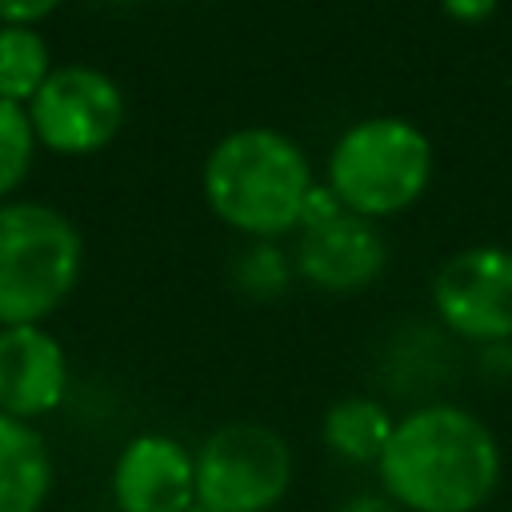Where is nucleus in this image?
Returning a JSON list of instances; mask_svg holds the SVG:
<instances>
[{"instance_id":"obj_1","label":"nucleus","mask_w":512,"mask_h":512,"mask_svg":"<svg viewBox=\"0 0 512 512\" xmlns=\"http://www.w3.org/2000/svg\"><path fill=\"white\" fill-rule=\"evenodd\" d=\"M388 504L404 512H480L504 476L496 432L460 404H424L396 420L376 464Z\"/></svg>"},{"instance_id":"obj_2","label":"nucleus","mask_w":512,"mask_h":512,"mask_svg":"<svg viewBox=\"0 0 512 512\" xmlns=\"http://www.w3.org/2000/svg\"><path fill=\"white\" fill-rule=\"evenodd\" d=\"M312 168L304 152L276 128H236L204 160L208 208L256 240L300 228Z\"/></svg>"},{"instance_id":"obj_3","label":"nucleus","mask_w":512,"mask_h":512,"mask_svg":"<svg viewBox=\"0 0 512 512\" xmlns=\"http://www.w3.org/2000/svg\"><path fill=\"white\" fill-rule=\"evenodd\" d=\"M84 244L76 224L36 200L0 204V328L40 324L76 288Z\"/></svg>"},{"instance_id":"obj_4","label":"nucleus","mask_w":512,"mask_h":512,"mask_svg":"<svg viewBox=\"0 0 512 512\" xmlns=\"http://www.w3.org/2000/svg\"><path fill=\"white\" fill-rule=\"evenodd\" d=\"M428 176L432 144L404 116H368L352 124L328 156V188L364 220L416 204Z\"/></svg>"},{"instance_id":"obj_5","label":"nucleus","mask_w":512,"mask_h":512,"mask_svg":"<svg viewBox=\"0 0 512 512\" xmlns=\"http://www.w3.org/2000/svg\"><path fill=\"white\" fill-rule=\"evenodd\" d=\"M192 456L196 504L208 512H272L284 504L296 476L288 440L256 420L212 428Z\"/></svg>"},{"instance_id":"obj_6","label":"nucleus","mask_w":512,"mask_h":512,"mask_svg":"<svg viewBox=\"0 0 512 512\" xmlns=\"http://www.w3.org/2000/svg\"><path fill=\"white\" fill-rule=\"evenodd\" d=\"M32 136L60 156H88L112 144L124 124V96L112 76L88 64L52 68L40 92L28 100Z\"/></svg>"},{"instance_id":"obj_7","label":"nucleus","mask_w":512,"mask_h":512,"mask_svg":"<svg viewBox=\"0 0 512 512\" xmlns=\"http://www.w3.org/2000/svg\"><path fill=\"white\" fill-rule=\"evenodd\" d=\"M432 308L444 328L464 340H512V252L476 244L448 256L432 280Z\"/></svg>"},{"instance_id":"obj_8","label":"nucleus","mask_w":512,"mask_h":512,"mask_svg":"<svg viewBox=\"0 0 512 512\" xmlns=\"http://www.w3.org/2000/svg\"><path fill=\"white\" fill-rule=\"evenodd\" d=\"M116 512H192L196 456L168 432L132 436L108 476Z\"/></svg>"},{"instance_id":"obj_9","label":"nucleus","mask_w":512,"mask_h":512,"mask_svg":"<svg viewBox=\"0 0 512 512\" xmlns=\"http://www.w3.org/2000/svg\"><path fill=\"white\" fill-rule=\"evenodd\" d=\"M388 248L372 220L356 212H336L320 224L300 228L296 268L308 284L324 292H360L384 272Z\"/></svg>"},{"instance_id":"obj_10","label":"nucleus","mask_w":512,"mask_h":512,"mask_svg":"<svg viewBox=\"0 0 512 512\" xmlns=\"http://www.w3.org/2000/svg\"><path fill=\"white\" fill-rule=\"evenodd\" d=\"M68 392V356L40 324L0 328V412L36 420L60 408Z\"/></svg>"},{"instance_id":"obj_11","label":"nucleus","mask_w":512,"mask_h":512,"mask_svg":"<svg viewBox=\"0 0 512 512\" xmlns=\"http://www.w3.org/2000/svg\"><path fill=\"white\" fill-rule=\"evenodd\" d=\"M52 492L48 440L16 416L0 412V512H40Z\"/></svg>"},{"instance_id":"obj_12","label":"nucleus","mask_w":512,"mask_h":512,"mask_svg":"<svg viewBox=\"0 0 512 512\" xmlns=\"http://www.w3.org/2000/svg\"><path fill=\"white\" fill-rule=\"evenodd\" d=\"M392 412L372 400V396H340L336 404H328L324 420H320V440L324 448L344 460V464H380L388 440H392Z\"/></svg>"},{"instance_id":"obj_13","label":"nucleus","mask_w":512,"mask_h":512,"mask_svg":"<svg viewBox=\"0 0 512 512\" xmlns=\"http://www.w3.org/2000/svg\"><path fill=\"white\" fill-rule=\"evenodd\" d=\"M48 76H52V56L44 36L24 24H0V100L24 104L40 92Z\"/></svg>"},{"instance_id":"obj_14","label":"nucleus","mask_w":512,"mask_h":512,"mask_svg":"<svg viewBox=\"0 0 512 512\" xmlns=\"http://www.w3.org/2000/svg\"><path fill=\"white\" fill-rule=\"evenodd\" d=\"M32 148H36V136L28 124V112L20 104L0 100V196H8L28 176Z\"/></svg>"},{"instance_id":"obj_15","label":"nucleus","mask_w":512,"mask_h":512,"mask_svg":"<svg viewBox=\"0 0 512 512\" xmlns=\"http://www.w3.org/2000/svg\"><path fill=\"white\" fill-rule=\"evenodd\" d=\"M236 280H240V288H248V292H256V296H276V292L288 284V264H284V256H280L276 248L256 244V248H248V252L240 256Z\"/></svg>"},{"instance_id":"obj_16","label":"nucleus","mask_w":512,"mask_h":512,"mask_svg":"<svg viewBox=\"0 0 512 512\" xmlns=\"http://www.w3.org/2000/svg\"><path fill=\"white\" fill-rule=\"evenodd\" d=\"M60 0H0V24H24L32 28L36 20H44Z\"/></svg>"},{"instance_id":"obj_17","label":"nucleus","mask_w":512,"mask_h":512,"mask_svg":"<svg viewBox=\"0 0 512 512\" xmlns=\"http://www.w3.org/2000/svg\"><path fill=\"white\" fill-rule=\"evenodd\" d=\"M440 8L460 24H476L496 12V0H440Z\"/></svg>"},{"instance_id":"obj_18","label":"nucleus","mask_w":512,"mask_h":512,"mask_svg":"<svg viewBox=\"0 0 512 512\" xmlns=\"http://www.w3.org/2000/svg\"><path fill=\"white\" fill-rule=\"evenodd\" d=\"M192 512H208V508H200V504H196V508H192Z\"/></svg>"}]
</instances>
